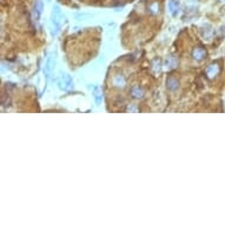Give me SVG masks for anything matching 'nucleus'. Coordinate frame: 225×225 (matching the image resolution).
<instances>
[{
    "mask_svg": "<svg viewBox=\"0 0 225 225\" xmlns=\"http://www.w3.org/2000/svg\"><path fill=\"white\" fill-rule=\"evenodd\" d=\"M167 87L170 90H176L178 87V80L176 79V78H170V79L167 80Z\"/></svg>",
    "mask_w": 225,
    "mask_h": 225,
    "instance_id": "obj_4",
    "label": "nucleus"
},
{
    "mask_svg": "<svg viewBox=\"0 0 225 225\" xmlns=\"http://www.w3.org/2000/svg\"><path fill=\"white\" fill-rule=\"evenodd\" d=\"M137 88V91H134V88L132 90V94L133 97H141V94H143V91L139 88V87H136Z\"/></svg>",
    "mask_w": 225,
    "mask_h": 225,
    "instance_id": "obj_5",
    "label": "nucleus"
},
{
    "mask_svg": "<svg viewBox=\"0 0 225 225\" xmlns=\"http://www.w3.org/2000/svg\"><path fill=\"white\" fill-rule=\"evenodd\" d=\"M169 7H170V11L172 12V14H176L179 10V2L177 0H170Z\"/></svg>",
    "mask_w": 225,
    "mask_h": 225,
    "instance_id": "obj_1",
    "label": "nucleus"
},
{
    "mask_svg": "<svg viewBox=\"0 0 225 225\" xmlns=\"http://www.w3.org/2000/svg\"><path fill=\"white\" fill-rule=\"evenodd\" d=\"M41 11H43V2L38 0L34 5V14H35V18H39V15L41 14Z\"/></svg>",
    "mask_w": 225,
    "mask_h": 225,
    "instance_id": "obj_2",
    "label": "nucleus"
},
{
    "mask_svg": "<svg viewBox=\"0 0 225 225\" xmlns=\"http://www.w3.org/2000/svg\"><path fill=\"white\" fill-rule=\"evenodd\" d=\"M100 90H99V87H96V88H94V98H96V100H97V103H100V98H99V92Z\"/></svg>",
    "mask_w": 225,
    "mask_h": 225,
    "instance_id": "obj_6",
    "label": "nucleus"
},
{
    "mask_svg": "<svg viewBox=\"0 0 225 225\" xmlns=\"http://www.w3.org/2000/svg\"><path fill=\"white\" fill-rule=\"evenodd\" d=\"M204 54H205V52H204L203 50H200V48H196V50L193 51V53H192L193 58H194V59H198V60H202V59H203Z\"/></svg>",
    "mask_w": 225,
    "mask_h": 225,
    "instance_id": "obj_3",
    "label": "nucleus"
}]
</instances>
